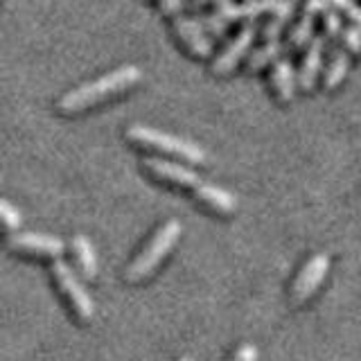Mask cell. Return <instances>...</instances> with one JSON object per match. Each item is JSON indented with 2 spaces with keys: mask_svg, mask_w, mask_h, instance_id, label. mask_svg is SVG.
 Returning <instances> with one entry per match:
<instances>
[{
  "mask_svg": "<svg viewBox=\"0 0 361 361\" xmlns=\"http://www.w3.org/2000/svg\"><path fill=\"white\" fill-rule=\"evenodd\" d=\"M142 82V71L138 66L127 63L120 68H113V71L99 75L90 82L79 84L56 99V113L63 118H73V116H82L86 111H93L106 102H113L122 95H127L129 90H133Z\"/></svg>",
  "mask_w": 361,
  "mask_h": 361,
  "instance_id": "obj_1",
  "label": "cell"
},
{
  "mask_svg": "<svg viewBox=\"0 0 361 361\" xmlns=\"http://www.w3.org/2000/svg\"><path fill=\"white\" fill-rule=\"evenodd\" d=\"M124 138L129 145H133L135 149L149 152L163 158H174V161L188 163V165H206L208 163V154L203 147L197 142H190L185 138H178V135L165 133L161 129L147 127V124H129L124 129Z\"/></svg>",
  "mask_w": 361,
  "mask_h": 361,
  "instance_id": "obj_2",
  "label": "cell"
},
{
  "mask_svg": "<svg viewBox=\"0 0 361 361\" xmlns=\"http://www.w3.org/2000/svg\"><path fill=\"white\" fill-rule=\"evenodd\" d=\"M183 226L178 219H167L154 231V235L147 240V244L140 248V253L133 257V262L124 271V278L129 282H140L145 278H149L154 271L161 267L163 259L172 253V248L176 246Z\"/></svg>",
  "mask_w": 361,
  "mask_h": 361,
  "instance_id": "obj_3",
  "label": "cell"
},
{
  "mask_svg": "<svg viewBox=\"0 0 361 361\" xmlns=\"http://www.w3.org/2000/svg\"><path fill=\"white\" fill-rule=\"evenodd\" d=\"M259 20L240 23V27L233 37L226 41L224 48L210 59V75L214 77H228L237 66L248 59V54L253 50V41L259 37Z\"/></svg>",
  "mask_w": 361,
  "mask_h": 361,
  "instance_id": "obj_4",
  "label": "cell"
},
{
  "mask_svg": "<svg viewBox=\"0 0 361 361\" xmlns=\"http://www.w3.org/2000/svg\"><path fill=\"white\" fill-rule=\"evenodd\" d=\"M50 274L59 287L61 296L66 298V302L71 305V310L77 314V319L82 323L93 321L95 316V302L90 298V293L86 291L84 282L77 278V274L73 271V267L63 262V259H54L52 267H50Z\"/></svg>",
  "mask_w": 361,
  "mask_h": 361,
  "instance_id": "obj_5",
  "label": "cell"
},
{
  "mask_svg": "<svg viewBox=\"0 0 361 361\" xmlns=\"http://www.w3.org/2000/svg\"><path fill=\"white\" fill-rule=\"evenodd\" d=\"M142 169L154 180H158V183L172 185V188H178V190L195 192L203 183V178L195 172V169H192V165L174 161V158L147 156L142 161Z\"/></svg>",
  "mask_w": 361,
  "mask_h": 361,
  "instance_id": "obj_6",
  "label": "cell"
},
{
  "mask_svg": "<svg viewBox=\"0 0 361 361\" xmlns=\"http://www.w3.org/2000/svg\"><path fill=\"white\" fill-rule=\"evenodd\" d=\"M172 37L176 39L180 48L185 50V54L192 56V59L206 61L214 56L212 39L208 37L203 23L195 16L178 14L176 18H172Z\"/></svg>",
  "mask_w": 361,
  "mask_h": 361,
  "instance_id": "obj_7",
  "label": "cell"
},
{
  "mask_svg": "<svg viewBox=\"0 0 361 361\" xmlns=\"http://www.w3.org/2000/svg\"><path fill=\"white\" fill-rule=\"evenodd\" d=\"M9 251L14 253H25V255H39V257H52L59 259L66 251L63 240L54 235L45 233H11L7 237Z\"/></svg>",
  "mask_w": 361,
  "mask_h": 361,
  "instance_id": "obj_8",
  "label": "cell"
},
{
  "mask_svg": "<svg viewBox=\"0 0 361 361\" xmlns=\"http://www.w3.org/2000/svg\"><path fill=\"white\" fill-rule=\"evenodd\" d=\"M327 271H330V255L327 253H316L312 255L305 267L300 269V274L296 276L291 285V300L296 305L307 302L314 291L321 287V282L325 280Z\"/></svg>",
  "mask_w": 361,
  "mask_h": 361,
  "instance_id": "obj_9",
  "label": "cell"
},
{
  "mask_svg": "<svg viewBox=\"0 0 361 361\" xmlns=\"http://www.w3.org/2000/svg\"><path fill=\"white\" fill-rule=\"evenodd\" d=\"M325 39L314 37L312 43L302 50L300 66H298V88L302 93H314L323 75V56H325Z\"/></svg>",
  "mask_w": 361,
  "mask_h": 361,
  "instance_id": "obj_10",
  "label": "cell"
},
{
  "mask_svg": "<svg viewBox=\"0 0 361 361\" xmlns=\"http://www.w3.org/2000/svg\"><path fill=\"white\" fill-rule=\"evenodd\" d=\"M269 90L278 104L287 106L296 99L298 88V71L289 59H278L269 68Z\"/></svg>",
  "mask_w": 361,
  "mask_h": 361,
  "instance_id": "obj_11",
  "label": "cell"
},
{
  "mask_svg": "<svg viewBox=\"0 0 361 361\" xmlns=\"http://www.w3.org/2000/svg\"><path fill=\"white\" fill-rule=\"evenodd\" d=\"M192 197H195V201L201 203L206 210H210L212 214H219V217H228V214L237 210L235 195H231L226 188L208 183V180H203V183L192 192Z\"/></svg>",
  "mask_w": 361,
  "mask_h": 361,
  "instance_id": "obj_12",
  "label": "cell"
},
{
  "mask_svg": "<svg viewBox=\"0 0 361 361\" xmlns=\"http://www.w3.org/2000/svg\"><path fill=\"white\" fill-rule=\"evenodd\" d=\"M350 54L343 45H338L330 52V59H327L325 68H323V75H321V88L325 93H332L338 86L343 84V79L350 71Z\"/></svg>",
  "mask_w": 361,
  "mask_h": 361,
  "instance_id": "obj_13",
  "label": "cell"
},
{
  "mask_svg": "<svg viewBox=\"0 0 361 361\" xmlns=\"http://www.w3.org/2000/svg\"><path fill=\"white\" fill-rule=\"evenodd\" d=\"M287 50V45L282 41H262V45H257L255 50H251L248 59L244 61L246 73L257 75L264 68H271L278 59H282V52Z\"/></svg>",
  "mask_w": 361,
  "mask_h": 361,
  "instance_id": "obj_14",
  "label": "cell"
},
{
  "mask_svg": "<svg viewBox=\"0 0 361 361\" xmlns=\"http://www.w3.org/2000/svg\"><path fill=\"white\" fill-rule=\"evenodd\" d=\"M71 248H73V257H75L79 274L86 280H93L97 276V253H95L93 242H90L86 235H75Z\"/></svg>",
  "mask_w": 361,
  "mask_h": 361,
  "instance_id": "obj_15",
  "label": "cell"
},
{
  "mask_svg": "<svg viewBox=\"0 0 361 361\" xmlns=\"http://www.w3.org/2000/svg\"><path fill=\"white\" fill-rule=\"evenodd\" d=\"M199 20L203 23V27H206L210 39H224L226 34H228V30L233 27V20L226 18L217 9H212L210 14H199Z\"/></svg>",
  "mask_w": 361,
  "mask_h": 361,
  "instance_id": "obj_16",
  "label": "cell"
},
{
  "mask_svg": "<svg viewBox=\"0 0 361 361\" xmlns=\"http://www.w3.org/2000/svg\"><path fill=\"white\" fill-rule=\"evenodd\" d=\"M343 18H341V11L330 7L325 11V14L321 16V32H323V39L325 43H330V41H336V39H341V32H343Z\"/></svg>",
  "mask_w": 361,
  "mask_h": 361,
  "instance_id": "obj_17",
  "label": "cell"
},
{
  "mask_svg": "<svg viewBox=\"0 0 361 361\" xmlns=\"http://www.w3.org/2000/svg\"><path fill=\"white\" fill-rule=\"evenodd\" d=\"M0 217H3V224H5V228L7 233H18L20 228V224H23V217H20V212L18 208H14L7 199L0 201Z\"/></svg>",
  "mask_w": 361,
  "mask_h": 361,
  "instance_id": "obj_18",
  "label": "cell"
},
{
  "mask_svg": "<svg viewBox=\"0 0 361 361\" xmlns=\"http://www.w3.org/2000/svg\"><path fill=\"white\" fill-rule=\"evenodd\" d=\"M338 41H341V45L350 54H361V27L355 25V23H350V25L343 27Z\"/></svg>",
  "mask_w": 361,
  "mask_h": 361,
  "instance_id": "obj_19",
  "label": "cell"
},
{
  "mask_svg": "<svg viewBox=\"0 0 361 361\" xmlns=\"http://www.w3.org/2000/svg\"><path fill=\"white\" fill-rule=\"evenodd\" d=\"M185 3L188 0H156V9L165 18H176L180 14V9L185 7Z\"/></svg>",
  "mask_w": 361,
  "mask_h": 361,
  "instance_id": "obj_20",
  "label": "cell"
},
{
  "mask_svg": "<svg viewBox=\"0 0 361 361\" xmlns=\"http://www.w3.org/2000/svg\"><path fill=\"white\" fill-rule=\"evenodd\" d=\"M231 361H257V348L253 343H242L233 353Z\"/></svg>",
  "mask_w": 361,
  "mask_h": 361,
  "instance_id": "obj_21",
  "label": "cell"
},
{
  "mask_svg": "<svg viewBox=\"0 0 361 361\" xmlns=\"http://www.w3.org/2000/svg\"><path fill=\"white\" fill-rule=\"evenodd\" d=\"M221 3H226V0H188V7L192 9V11H201L206 9L208 5H212V7H219Z\"/></svg>",
  "mask_w": 361,
  "mask_h": 361,
  "instance_id": "obj_22",
  "label": "cell"
},
{
  "mask_svg": "<svg viewBox=\"0 0 361 361\" xmlns=\"http://www.w3.org/2000/svg\"><path fill=\"white\" fill-rule=\"evenodd\" d=\"M345 16H348V20L350 23H355V25H359L361 27V5H353L348 11H345Z\"/></svg>",
  "mask_w": 361,
  "mask_h": 361,
  "instance_id": "obj_23",
  "label": "cell"
},
{
  "mask_svg": "<svg viewBox=\"0 0 361 361\" xmlns=\"http://www.w3.org/2000/svg\"><path fill=\"white\" fill-rule=\"evenodd\" d=\"M178 361H192V359H190V357H180Z\"/></svg>",
  "mask_w": 361,
  "mask_h": 361,
  "instance_id": "obj_24",
  "label": "cell"
},
{
  "mask_svg": "<svg viewBox=\"0 0 361 361\" xmlns=\"http://www.w3.org/2000/svg\"><path fill=\"white\" fill-rule=\"evenodd\" d=\"M142 361H145V359H142Z\"/></svg>",
  "mask_w": 361,
  "mask_h": 361,
  "instance_id": "obj_25",
  "label": "cell"
}]
</instances>
